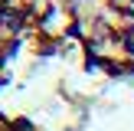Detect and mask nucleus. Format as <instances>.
<instances>
[{"label": "nucleus", "mask_w": 134, "mask_h": 131, "mask_svg": "<svg viewBox=\"0 0 134 131\" xmlns=\"http://www.w3.org/2000/svg\"><path fill=\"white\" fill-rule=\"evenodd\" d=\"M0 131H134V0H0Z\"/></svg>", "instance_id": "nucleus-1"}]
</instances>
